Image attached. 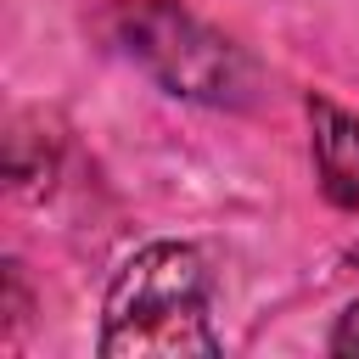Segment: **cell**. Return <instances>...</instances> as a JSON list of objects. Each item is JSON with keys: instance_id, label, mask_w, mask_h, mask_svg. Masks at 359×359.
<instances>
[{"instance_id": "6da1fadb", "label": "cell", "mask_w": 359, "mask_h": 359, "mask_svg": "<svg viewBox=\"0 0 359 359\" xmlns=\"http://www.w3.org/2000/svg\"><path fill=\"white\" fill-rule=\"evenodd\" d=\"M107 359H213L224 342L213 331V269L191 241L135 247L101 303Z\"/></svg>"}, {"instance_id": "7a4b0ae2", "label": "cell", "mask_w": 359, "mask_h": 359, "mask_svg": "<svg viewBox=\"0 0 359 359\" xmlns=\"http://www.w3.org/2000/svg\"><path fill=\"white\" fill-rule=\"evenodd\" d=\"M112 45L168 95L196 101V107H247L258 90L252 56L208 28L196 11L180 0H135L112 17Z\"/></svg>"}, {"instance_id": "3957f363", "label": "cell", "mask_w": 359, "mask_h": 359, "mask_svg": "<svg viewBox=\"0 0 359 359\" xmlns=\"http://www.w3.org/2000/svg\"><path fill=\"white\" fill-rule=\"evenodd\" d=\"M309 151L325 202L359 213V118L325 95H309Z\"/></svg>"}, {"instance_id": "277c9868", "label": "cell", "mask_w": 359, "mask_h": 359, "mask_svg": "<svg viewBox=\"0 0 359 359\" xmlns=\"http://www.w3.org/2000/svg\"><path fill=\"white\" fill-rule=\"evenodd\" d=\"M28 320V286H22V264L6 258V325H22Z\"/></svg>"}, {"instance_id": "5b68a950", "label": "cell", "mask_w": 359, "mask_h": 359, "mask_svg": "<svg viewBox=\"0 0 359 359\" xmlns=\"http://www.w3.org/2000/svg\"><path fill=\"white\" fill-rule=\"evenodd\" d=\"M325 348H331V353H359V303H348V309L337 314V325H331Z\"/></svg>"}, {"instance_id": "8992f818", "label": "cell", "mask_w": 359, "mask_h": 359, "mask_svg": "<svg viewBox=\"0 0 359 359\" xmlns=\"http://www.w3.org/2000/svg\"><path fill=\"white\" fill-rule=\"evenodd\" d=\"M348 264H353V269H359V241H353V247H348Z\"/></svg>"}]
</instances>
